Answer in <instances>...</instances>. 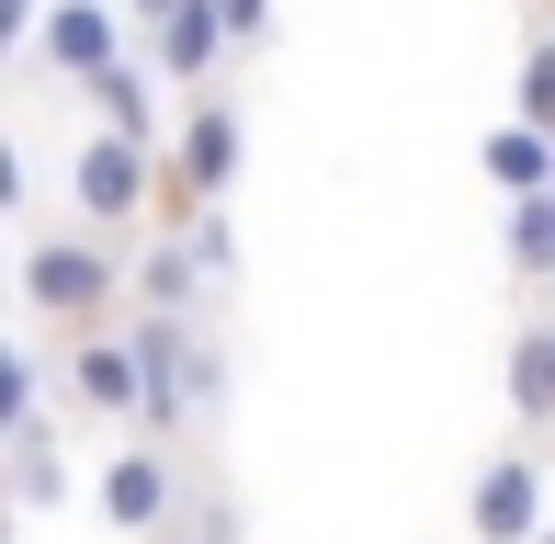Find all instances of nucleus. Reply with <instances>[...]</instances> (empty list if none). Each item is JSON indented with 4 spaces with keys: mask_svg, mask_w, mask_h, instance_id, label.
Returning <instances> with one entry per match:
<instances>
[{
    "mask_svg": "<svg viewBox=\"0 0 555 544\" xmlns=\"http://www.w3.org/2000/svg\"><path fill=\"white\" fill-rule=\"evenodd\" d=\"M193 250H205V272H216V284L238 272V228H227V205H205V216H193Z\"/></svg>",
    "mask_w": 555,
    "mask_h": 544,
    "instance_id": "obj_17",
    "label": "nucleus"
},
{
    "mask_svg": "<svg viewBox=\"0 0 555 544\" xmlns=\"http://www.w3.org/2000/svg\"><path fill=\"white\" fill-rule=\"evenodd\" d=\"M182 522H193V544H238V533H249V510H238V488L216 477V488H193V510H182Z\"/></svg>",
    "mask_w": 555,
    "mask_h": 544,
    "instance_id": "obj_16",
    "label": "nucleus"
},
{
    "mask_svg": "<svg viewBox=\"0 0 555 544\" xmlns=\"http://www.w3.org/2000/svg\"><path fill=\"white\" fill-rule=\"evenodd\" d=\"M159 193H170V147L80 126V147H68V216H91L103 238H147L159 228Z\"/></svg>",
    "mask_w": 555,
    "mask_h": 544,
    "instance_id": "obj_3",
    "label": "nucleus"
},
{
    "mask_svg": "<svg viewBox=\"0 0 555 544\" xmlns=\"http://www.w3.org/2000/svg\"><path fill=\"white\" fill-rule=\"evenodd\" d=\"M182 398H193V431H216V409H227V352H216V329H193V363H182Z\"/></svg>",
    "mask_w": 555,
    "mask_h": 544,
    "instance_id": "obj_15",
    "label": "nucleus"
},
{
    "mask_svg": "<svg viewBox=\"0 0 555 544\" xmlns=\"http://www.w3.org/2000/svg\"><path fill=\"white\" fill-rule=\"evenodd\" d=\"M159 57H147V46H137V57H114L103 68V80H91V126H114V137H147V147H170V114H159Z\"/></svg>",
    "mask_w": 555,
    "mask_h": 544,
    "instance_id": "obj_11",
    "label": "nucleus"
},
{
    "mask_svg": "<svg viewBox=\"0 0 555 544\" xmlns=\"http://www.w3.org/2000/svg\"><path fill=\"white\" fill-rule=\"evenodd\" d=\"M544 442L511 431L499 454H476V488H465V533L476 544H544Z\"/></svg>",
    "mask_w": 555,
    "mask_h": 544,
    "instance_id": "obj_7",
    "label": "nucleus"
},
{
    "mask_svg": "<svg viewBox=\"0 0 555 544\" xmlns=\"http://www.w3.org/2000/svg\"><path fill=\"white\" fill-rule=\"evenodd\" d=\"M35 23H46V0H0V57H23V46H35Z\"/></svg>",
    "mask_w": 555,
    "mask_h": 544,
    "instance_id": "obj_19",
    "label": "nucleus"
},
{
    "mask_svg": "<svg viewBox=\"0 0 555 544\" xmlns=\"http://www.w3.org/2000/svg\"><path fill=\"white\" fill-rule=\"evenodd\" d=\"M205 295H216V272H205V250H193V228H147L137 238V307L205 318Z\"/></svg>",
    "mask_w": 555,
    "mask_h": 544,
    "instance_id": "obj_10",
    "label": "nucleus"
},
{
    "mask_svg": "<svg viewBox=\"0 0 555 544\" xmlns=\"http://www.w3.org/2000/svg\"><path fill=\"white\" fill-rule=\"evenodd\" d=\"M533 12H555V0H533Z\"/></svg>",
    "mask_w": 555,
    "mask_h": 544,
    "instance_id": "obj_22",
    "label": "nucleus"
},
{
    "mask_svg": "<svg viewBox=\"0 0 555 544\" xmlns=\"http://www.w3.org/2000/svg\"><path fill=\"white\" fill-rule=\"evenodd\" d=\"M137 46L159 57V80H170V91H216V80H238V35H227L216 0H182V12H159Z\"/></svg>",
    "mask_w": 555,
    "mask_h": 544,
    "instance_id": "obj_8",
    "label": "nucleus"
},
{
    "mask_svg": "<svg viewBox=\"0 0 555 544\" xmlns=\"http://www.w3.org/2000/svg\"><path fill=\"white\" fill-rule=\"evenodd\" d=\"M499 250H511L521 295H555V193H511L499 205Z\"/></svg>",
    "mask_w": 555,
    "mask_h": 544,
    "instance_id": "obj_14",
    "label": "nucleus"
},
{
    "mask_svg": "<svg viewBox=\"0 0 555 544\" xmlns=\"http://www.w3.org/2000/svg\"><path fill=\"white\" fill-rule=\"evenodd\" d=\"M476 170L499 182V205H511V193H555V137L521 126V114H499V126L476 137Z\"/></svg>",
    "mask_w": 555,
    "mask_h": 544,
    "instance_id": "obj_13",
    "label": "nucleus"
},
{
    "mask_svg": "<svg viewBox=\"0 0 555 544\" xmlns=\"http://www.w3.org/2000/svg\"><path fill=\"white\" fill-rule=\"evenodd\" d=\"M238 170H249V103H238V80H216V91H182L159 228H193L205 205H227V193H238Z\"/></svg>",
    "mask_w": 555,
    "mask_h": 544,
    "instance_id": "obj_2",
    "label": "nucleus"
},
{
    "mask_svg": "<svg viewBox=\"0 0 555 544\" xmlns=\"http://www.w3.org/2000/svg\"><path fill=\"white\" fill-rule=\"evenodd\" d=\"M544 307H555V295H544Z\"/></svg>",
    "mask_w": 555,
    "mask_h": 544,
    "instance_id": "obj_23",
    "label": "nucleus"
},
{
    "mask_svg": "<svg viewBox=\"0 0 555 544\" xmlns=\"http://www.w3.org/2000/svg\"><path fill=\"white\" fill-rule=\"evenodd\" d=\"M147 544H193V522H170V533H147Z\"/></svg>",
    "mask_w": 555,
    "mask_h": 544,
    "instance_id": "obj_21",
    "label": "nucleus"
},
{
    "mask_svg": "<svg viewBox=\"0 0 555 544\" xmlns=\"http://www.w3.org/2000/svg\"><path fill=\"white\" fill-rule=\"evenodd\" d=\"M46 352H57V398L80 419L147 431V352L125 340V318H114V329H68V340H46Z\"/></svg>",
    "mask_w": 555,
    "mask_h": 544,
    "instance_id": "obj_5",
    "label": "nucleus"
},
{
    "mask_svg": "<svg viewBox=\"0 0 555 544\" xmlns=\"http://www.w3.org/2000/svg\"><path fill=\"white\" fill-rule=\"evenodd\" d=\"M114 57H137V12L125 0H46L35 46H23V80H57V91H91Z\"/></svg>",
    "mask_w": 555,
    "mask_h": 544,
    "instance_id": "obj_6",
    "label": "nucleus"
},
{
    "mask_svg": "<svg viewBox=\"0 0 555 544\" xmlns=\"http://www.w3.org/2000/svg\"><path fill=\"white\" fill-rule=\"evenodd\" d=\"M91 510H103V533L125 544H147V533H170L193 510V454L182 442H159V431H125L103 465H91Z\"/></svg>",
    "mask_w": 555,
    "mask_h": 544,
    "instance_id": "obj_4",
    "label": "nucleus"
},
{
    "mask_svg": "<svg viewBox=\"0 0 555 544\" xmlns=\"http://www.w3.org/2000/svg\"><path fill=\"white\" fill-rule=\"evenodd\" d=\"M68 442L57 419H35V431H12V522H46V510H68Z\"/></svg>",
    "mask_w": 555,
    "mask_h": 544,
    "instance_id": "obj_12",
    "label": "nucleus"
},
{
    "mask_svg": "<svg viewBox=\"0 0 555 544\" xmlns=\"http://www.w3.org/2000/svg\"><path fill=\"white\" fill-rule=\"evenodd\" d=\"M499 386H511V431L555 442V307L521 295L511 307V352H499Z\"/></svg>",
    "mask_w": 555,
    "mask_h": 544,
    "instance_id": "obj_9",
    "label": "nucleus"
},
{
    "mask_svg": "<svg viewBox=\"0 0 555 544\" xmlns=\"http://www.w3.org/2000/svg\"><path fill=\"white\" fill-rule=\"evenodd\" d=\"M125 12H137V35H147V23H159V12H182V0H125Z\"/></svg>",
    "mask_w": 555,
    "mask_h": 544,
    "instance_id": "obj_20",
    "label": "nucleus"
},
{
    "mask_svg": "<svg viewBox=\"0 0 555 544\" xmlns=\"http://www.w3.org/2000/svg\"><path fill=\"white\" fill-rule=\"evenodd\" d=\"M216 12H227V35H238V68H249L272 46V0H216Z\"/></svg>",
    "mask_w": 555,
    "mask_h": 544,
    "instance_id": "obj_18",
    "label": "nucleus"
},
{
    "mask_svg": "<svg viewBox=\"0 0 555 544\" xmlns=\"http://www.w3.org/2000/svg\"><path fill=\"white\" fill-rule=\"evenodd\" d=\"M12 295H23V329L35 340L114 329V318L137 307V238H103L91 216H23Z\"/></svg>",
    "mask_w": 555,
    "mask_h": 544,
    "instance_id": "obj_1",
    "label": "nucleus"
}]
</instances>
